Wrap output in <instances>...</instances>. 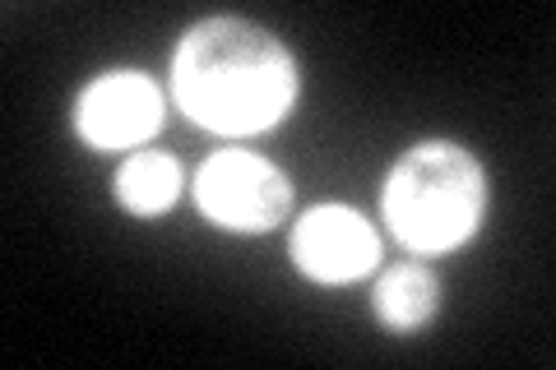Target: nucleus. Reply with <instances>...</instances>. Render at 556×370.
Masks as SVG:
<instances>
[{
  "mask_svg": "<svg viewBox=\"0 0 556 370\" xmlns=\"http://www.w3.org/2000/svg\"><path fill=\"white\" fill-rule=\"evenodd\" d=\"M163 126V88L139 69H112L75 102V130L93 149H139Z\"/></svg>",
  "mask_w": 556,
  "mask_h": 370,
  "instance_id": "20e7f679",
  "label": "nucleus"
},
{
  "mask_svg": "<svg viewBox=\"0 0 556 370\" xmlns=\"http://www.w3.org/2000/svg\"><path fill=\"white\" fill-rule=\"evenodd\" d=\"M181 195V167L167 153H130L116 171V200L139 218L167 214Z\"/></svg>",
  "mask_w": 556,
  "mask_h": 370,
  "instance_id": "423d86ee",
  "label": "nucleus"
},
{
  "mask_svg": "<svg viewBox=\"0 0 556 370\" xmlns=\"http://www.w3.org/2000/svg\"><path fill=\"white\" fill-rule=\"evenodd\" d=\"M437 278H431L427 269H417V264H399V269H390L386 278H380L376 288V315L380 324L394 329V333H413L422 329L431 315H437Z\"/></svg>",
  "mask_w": 556,
  "mask_h": 370,
  "instance_id": "0eeeda50",
  "label": "nucleus"
},
{
  "mask_svg": "<svg viewBox=\"0 0 556 370\" xmlns=\"http://www.w3.org/2000/svg\"><path fill=\"white\" fill-rule=\"evenodd\" d=\"M177 107L218 135H255L278 126L298 102V65L288 47L237 14L195 24L172 61Z\"/></svg>",
  "mask_w": 556,
  "mask_h": 370,
  "instance_id": "f257e3e1",
  "label": "nucleus"
},
{
  "mask_svg": "<svg viewBox=\"0 0 556 370\" xmlns=\"http://www.w3.org/2000/svg\"><path fill=\"white\" fill-rule=\"evenodd\" d=\"M486 214V176L464 144H417L394 163L386 181L390 232L413 255H445L482 227Z\"/></svg>",
  "mask_w": 556,
  "mask_h": 370,
  "instance_id": "f03ea898",
  "label": "nucleus"
},
{
  "mask_svg": "<svg viewBox=\"0 0 556 370\" xmlns=\"http://www.w3.org/2000/svg\"><path fill=\"white\" fill-rule=\"evenodd\" d=\"M292 259L298 269L311 273L316 283H353L371 273L380 259L376 227L343 204H325L292 227Z\"/></svg>",
  "mask_w": 556,
  "mask_h": 370,
  "instance_id": "39448f33",
  "label": "nucleus"
},
{
  "mask_svg": "<svg viewBox=\"0 0 556 370\" xmlns=\"http://www.w3.org/2000/svg\"><path fill=\"white\" fill-rule=\"evenodd\" d=\"M195 200L228 232H269L288 218L292 186L269 157L247 149H223L200 167Z\"/></svg>",
  "mask_w": 556,
  "mask_h": 370,
  "instance_id": "7ed1b4c3",
  "label": "nucleus"
}]
</instances>
